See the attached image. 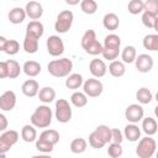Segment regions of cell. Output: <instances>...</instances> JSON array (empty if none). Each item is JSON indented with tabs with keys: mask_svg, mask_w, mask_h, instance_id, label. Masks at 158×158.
Listing matches in <instances>:
<instances>
[{
	"mask_svg": "<svg viewBox=\"0 0 158 158\" xmlns=\"http://www.w3.org/2000/svg\"><path fill=\"white\" fill-rule=\"evenodd\" d=\"M48 73L54 78H64L68 77L73 69V62L69 58H60L51 60L47 65Z\"/></svg>",
	"mask_w": 158,
	"mask_h": 158,
	"instance_id": "6da1fadb",
	"label": "cell"
},
{
	"mask_svg": "<svg viewBox=\"0 0 158 158\" xmlns=\"http://www.w3.org/2000/svg\"><path fill=\"white\" fill-rule=\"evenodd\" d=\"M31 123L33 127L46 128L52 122V110L47 105H40L31 115Z\"/></svg>",
	"mask_w": 158,
	"mask_h": 158,
	"instance_id": "7a4b0ae2",
	"label": "cell"
},
{
	"mask_svg": "<svg viewBox=\"0 0 158 158\" xmlns=\"http://www.w3.org/2000/svg\"><path fill=\"white\" fill-rule=\"evenodd\" d=\"M156 148L157 143L154 138H152L151 136H146L139 139L138 146L136 147V154L138 156V158H152L156 153Z\"/></svg>",
	"mask_w": 158,
	"mask_h": 158,
	"instance_id": "3957f363",
	"label": "cell"
},
{
	"mask_svg": "<svg viewBox=\"0 0 158 158\" xmlns=\"http://www.w3.org/2000/svg\"><path fill=\"white\" fill-rule=\"evenodd\" d=\"M73 20H74V15L70 10H63L58 14L57 20L54 22V30L58 33H65L70 30L72 25H73Z\"/></svg>",
	"mask_w": 158,
	"mask_h": 158,
	"instance_id": "277c9868",
	"label": "cell"
},
{
	"mask_svg": "<svg viewBox=\"0 0 158 158\" xmlns=\"http://www.w3.org/2000/svg\"><path fill=\"white\" fill-rule=\"evenodd\" d=\"M56 118L60 123H67L72 118V107L65 99H58L56 101Z\"/></svg>",
	"mask_w": 158,
	"mask_h": 158,
	"instance_id": "5b68a950",
	"label": "cell"
},
{
	"mask_svg": "<svg viewBox=\"0 0 158 158\" xmlns=\"http://www.w3.org/2000/svg\"><path fill=\"white\" fill-rule=\"evenodd\" d=\"M19 141V132L15 130H6L0 135V153L6 154L10 148Z\"/></svg>",
	"mask_w": 158,
	"mask_h": 158,
	"instance_id": "8992f818",
	"label": "cell"
},
{
	"mask_svg": "<svg viewBox=\"0 0 158 158\" xmlns=\"http://www.w3.org/2000/svg\"><path fill=\"white\" fill-rule=\"evenodd\" d=\"M83 90H84V94L86 96L98 98V96H100L102 94L104 85L99 79L91 78V79H88V80H85L83 83Z\"/></svg>",
	"mask_w": 158,
	"mask_h": 158,
	"instance_id": "52a82bcc",
	"label": "cell"
},
{
	"mask_svg": "<svg viewBox=\"0 0 158 158\" xmlns=\"http://www.w3.org/2000/svg\"><path fill=\"white\" fill-rule=\"evenodd\" d=\"M46 46H47V52L53 57H59L64 52V43L59 36L56 35L49 36L47 38Z\"/></svg>",
	"mask_w": 158,
	"mask_h": 158,
	"instance_id": "ba28073f",
	"label": "cell"
},
{
	"mask_svg": "<svg viewBox=\"0 0 158 158\" xmlns=\"http://www.w3.org/2000/svg\"><path fill=\"white\" fill-rule=\"evenodd\" d=\"M143 115H144L143 107L138 104H131L125 110V117L131 123H137V122L142 121Z\"/></svg>",
	"mask_w": 158,
	"mask_h": 158,
	"instance_id": "9c48e42d",
	"label": "cell"
},
{
	"mask_svg": "<svg viewBox=\"0 0 158 158\" xmlns=\"http://www.w3.org/2000/svg\"><path fill=\"white\" fill-rule=\"evenodd\" d=\"M135 64H136V68L138 72L141 73H148L152 70L153 68V58L149 56V54H146V53H142V54H138L135 59Z\"/></svg>",
	"mask_w": 158,
	"mask_h": 158,
	"instance_id": "30bf717a",
	"label": "cell"
},
{
	"mask_svg": "<svg viewBox=\"0 0 158 158\" xmlns=\"http://www.w3.org/2000/svg\"><path fill=\"white\" fill-rule=\"evenodd\" d=\"M25 12L26 16H28L31 20L37 21L43 15V7L38 1H30L25 6Z\"/></svg>",
	"mask_w": 158,
	"mask_h": 158,
	"instance_id": "8fae6325",
	"label": "cell"
},
{
	"mask_svg": "<svg viewBox=\"0 0 158 158\" xmlns=\"http://www.w3.org/2000/svg\"><path fill=\"white\" fill-rule=\"evenodd\" d=\"M16 105V94L12 90H6L0 96V109L2 111H11Z\"/></svg>",
	"mask_w": 158,
	"mask_h": 158,
	"instance_id": "7c38bea8",
	"label": "cell"
},
{
	"mask_svg": "<svg viewBox=\"0 0 158 158\" xmlns=\"http://www.w3.org/2000/svg\"><path fill=\"white\" fill-rule=\"evenodd\" d=\"M89 70L91 73L93 77L95 78H102L106 72H107V67L105 64V62L102 59H99V58H95L90 62L89 64Z\"/></svg>",
	"mask_w": 158,
	"mask_h": 158,
	"instance_id": "4fadbf2b",
	"label": "cell"
},
{
	"mask_svg": "<svg viewBox=\"0 0 158 158\" xmlns=\"http://www.w3.org/2000/svg\"><path fill=\"white\" fill-rule=\"evenodd\" d=\"M21 90H22V93H23L25 96L33 98V96H36L38 94L40 85H38V83L35 79H28V80L23 81V84L21 86Z\"/></svg>",
	"mask_w": 158,
	"mask_h": 158,
	"instance_id": "5bb4252c",
	"label": "cell"
},
{
	"mask_svg": "<svg viewBox=\"0 0 158 158\" xmlns=\"http://www.w3.org/2000/svg\"><path fill=\"white\" fill-rule=\"evenodd\" d=\"M23 49L26 53H30V54L36 53L38 51V38H36L30 33H26L23 40Z\"/></svg>",
	"mask_w": 158,
	"mask_h": 158,
	"instance_id": "9a60e30c",
	"label": "cell"
},
{
	"mask_svg": "<svg viewBox=\"0 0 158 158\" xmlns=\"http://www.w3.org/2000/svg\"><path fill=\"white\" fill-rule=\"evenodd\" d=\"M22 70L27 77H37L41 73V64L36 60H27L22 65Z\"/></svg>",
	"mask_w": 158,
	"mask_h": 158,
	"instance_id": "2e32d148",
	"label": "cell"
},
{
	"mask_svg": "<svg viewBox=\"0 0 158 158\" xmlns=\"http://www.w3.org/2000/svg\"><path fill=\"white\" fill-rule=\"evenodd\" d=\"M102 25H104V27H105L106 30H109V31H115V30L118 27V25H120V19H118V16H117L116 14L109 12V14H106V15L104 16V19H102Z\"/></svg>",
	"mask_w": 158,
	"mask_h": 158,
	"instance_id": "e0dca14e",
	"label": "cell"
},
{
	"mask_svg": "<svg viewBox=\"0 0 158 158\" xmlns=\"http://www.w3.org/2000/svg\"><path fill=\"white\" fill-rule=\"evenodd\" d=\"M123 135L130 142H136L141 137V130L136 123H128L123 130Z\"/></svg>",
	"mask_w": 158,
	"mask_h": 158,
	"instance_id": "ac0fdd59",
	"label": "cell"
},
{
	"mask_svg": "<svg viewBox=\"0 0 158 158\" xmlns=\"http://www.w3.org/2000/svg\"><path fill=\"white\" fill-rule=\"evenodd\" d=\"M9 21L14 25H19L21 22L25 21V17H26V12H25V9L22 7H14L12 10H10L9 15Z\"/></svg>",
	"mask_w": 158,
	"mask_h": 158,
	"instance_id": "d6986e66",
	"label": "cell"
},
{
	"mask_svg": "<svg viewBox=\"0 0 158 158\" xmlns=\"http://www.w3.org/2000/svg\"><path fill=\"white\" fill-rule=\"evenodd\" d=\"M43 32H44V27L43 23L40 21H31L26 27V33H30L38 40L43 36Z\"/></svg>",
	"mask_w": 158,
	"mask_h": 158,
	"instance_id": "ffe728a7",
	"label": "cell"
},
{
	"mask_svg": "<svg viewBox=\"0 0 158 158\" xmlns=\"http://www.w3.org/2000/svg\"><path fill=\"white\" fill-rule=\"evenodd\" d=\"M83 77L81 74L79 73H73V74H69L65 79V86L68 89H72V90H75V89H79L81 85H83Z\"/></svg>",
	"mask_w": 158,
	"mask_h": 158,
	"instance_id": "44dd1931",
	"label": "cell"
},
{
	"mask_svg": "<svg viewBox=\"0 0 158 158\" xmlns=\"http://www.w3.org/2000/svg\"><path fill=\"white\" fill-rule=\"evenodd\" d=\"M121 47V38L120 36L115 33H110L104 38V44L102 48H109V49H120Z\"/></svg>",
	"mask_w": 158,
	"mask_h": 158,
	"instance_id": "7402d4cb",
	"label": "cell"
},
{
	"mask_svg": "<svg viewBox=\"0 0 158 158\" xmlns=\"http://www.w3.org/2000/svg\"><path fill=\"white\" fill-rule=\"evenodd\" d=\"M37 95H38V99L44 104H49L56 99V91L51 86H43L42 89H40Z\"/></svg>",
	"mask_w": 158,
	"mask_h": 158,
	"instance_id": "603a6c76",
	"label": "cell"
},
{
	"mask_svg": "<svg viewBox=\"0 0 158 158\" xmlns=\"http://www.w3.org/2000/svg\"><path fill=\"white\" fill-rule=\"evenodd\" d=\"M109 73L115 78H120L126 73V67L121 60H112L109 65Z\"/></svg>",
	"mask_w": 158,
	"mask_h": 158,
	"instance_id": "cb8c5ba5",
	"label": "cell"
},
{
	"mask_svg": "<svg viewBox=\"0 0 158 158\" xmlns=\"http://www.w3.org/2000/svg\"><path fill=\"white\" fill-rule=\"evenodd\" d=\"M142 131L147 136H153L157 132V121L153 117L142 118Z\"/></svg>",
	"mask_w": 158,
	"mask_h": 158,
	"instance_id": "d4e9b609",
	"label": "cell"
},
{
	"mask_svg": "<svg viewBox=\"0 0 158 158\" xmlns=\"http://www.w3.org/2000/svg\"><path fill=\"white\" fill-rule=\"evenodd\" d=\"M21 138L25 142H33L37 138V131L32 125H25L21 130Z\"/></svg>",
	"mask_w": 158,
	"mask_h": 158,
	"instance_id": "484cf974",
	"label": "cell"
},
{
	"mask_svg": "<svg viewBox=\"0 0 158 158\" xmlns=\"http://www.w3.org/2000/svg\"><path fill=\"white\" fill-rule=\"evenodd\" d=\"M136 57H137V52H136V48L133 46H126L121 52V59H122L123 64L125 63L130 64V63L135 62Z\"/></svg>",
	"mask_w": 158,
	"mask_h": 158,
	"instance_id": "4316f807",
	"label": "cell"
},
{
	"mask_svg": "<svg viewBox=\"0 0 158 158\" xmlns=\"http://www.w3.org/2000/svg\"><path fill=\"white\" fill-rule=\"evenodd\" d=\"M40 138L46 141V142H48V143H51L52 146H56L59 142V133L56 130H44L40 135Z\"/></svg>",
	"mask_w": 158,
	"mask_h": 158,
	"instance_id": "83f0119b",
	"label": "cell"
},
{
	"mask_svg": "<svg viewBox=\"0 0 158 158\" xmlns=\"http://www.w3.org/2000/svg\"><path fill=\"white\" fill-rule=\"evenodd\" d=\"M157 19H158V15H156L153 12L143 11V14H142V23L148 28L157 30Z\"/></svg>",
	"mask_w": 158,
	"mask_h": 158,
	"instance_id": "f1b7e54d",
	"label": "cell"
},
{
	"mask_svg": "<svg viewBox=\"0 0 158 158\" xmlns=\"http://www.w3.org/2000/svg\"><path fill=\"white\" fill-rule=\"evenodd\" d=\"M136 99L138 100L139 104L146 105V104H149L153 100V94L148 88H141L136 93Z\"/></svg>",
	"mask_w": 158,
	"mask_h": 158,
	"instance_id": "f546056e",
	"label": "cell"
},
{
	"mask_svg": "<svg viewBox=\"0 0 158 158\" xmlns=\"http://www.w3.org/2000/svg\"><path fill=\"white\" fill-rule=\"evenodd\" d=\"M143 47L152 52L157 51L158 49V35H156V33L146 35L143 38Z\"/></svg>",
	"mask_w": 158,
	"mask_h": 158,
	"instance_id": "4dcf8cb0",
	"label": "cell"
},
{
	"mask_svg": "<svg viewBox=\"0 0 158 158\" xmlns=\"http://www.w3.org/2000/svg\"><path fill=\"white\" fill-rule=\"evenodd\" d=\"M6 64H7V73H9L7 78H10V79L17 78L22 70L19 62H16L15 59H9V60H6Z\"/></svg>",
	"mask_w": 158,
	"mask_h": 158,
	"instance_id": "1f68e13d",
	"label": "cell"
},
{
	"mask_svg": "<svg viewBox=\"0 0 158 158\" xmlns=\"http://www.w3.org/2000/svg\"><path fill=\"white\" fill-rule=\"evenodd\" d=\"M70 102L75 106V107H84L88 104V96L84 93L80 91H75L70 96Z\"/></svg>",
	"mask_w": 158,
	"mask_h": 158,
	"instance_id": "d6a6232c",
	"label": "cell"
},
{
	"mask_svg": "<svg viewBox=\"0 0 158 158\" xmlns=\"http://www.w3.org/2000/svg\"><path fill=\"white\" fill-rule=\"evenodd\" d=\"M88 147V143L84 138H74L72 142H70V151L75 154H79V153H83L85 152Z\"/></svg>",
	"mask_w": 158,
	"mask_h": 158,
	"instance_id": "836d02e7",
	"label": "cell"
},
{
	"mask_svg": "<svg viewBox=\"0 0 158 158\" xmlns=\"http://www.w3.org/2000/svg\"><path fill=\"white\" fill-rule=\"evenodd\" d=\"M80 9L86 15H93L98 10V2L95 0H83L80 2Z\"/></svg>",
	"mask_w": 158,
	"mask_h": 158,
	"instance_id": "e575fe53",
	"label": "cell"
},
{
	"mask_svg": "<svg viewBox=\"0 0 158 158\" xmlns=\"http://www.w3.org/2000/svg\"><path fill=\"white\" fill-rule=\"evenodd\" d=\"M89 144L93 147V148H95V149H100V148H102L105 144H106V142L99 136V133L94 130L90 135H89Z\"/></svg>",
	"mask_w": 158,
	"mask_h": 158,
	"instance_id": "d590c367",
	"label": "cell"
},
{
	"mask_svg": "<svg viewBox=\"0 0 158 158\" xmlns=\"http://www.w3.org/2000/svg\"><path fill=\"white\" fill-rule=\"evenodd\" d=\"M83 49L90 56H98V54H101L102 52V44L98 40H95L91 43H89L86 47H84Z\"/></svg>",
	"mask_w": 158,
	"mask_h": 158,
	"instance_id": "8d00e7d4",
	"label": "cell"
},
{
	"mask_svg": "<svg viewBox=\"0 0 158 158\" xmlns=\"http://www.w3.org/2000/svg\"><path fill=\"white\" fill-rule=\"evenodd\" d=\"M127 9H128V12H130V14H132V15H138V14H141V12L144 11L143 1H141V0H131V1L128 2Z\"/></svg>",
	"mask_w": 158,
	"mask_h": 158,
	"instance_id": "74e56055",
	"label": "cell"
},
{
	"mask_svg": "<svg viewBox=\"0 0 158 158\" xmlns=\"http://www.w3.org/2000/svg\"><path fill=\"white\" fill-rule=\"evenodd\" d=\"M95 131L99 133V136H100L106 143L111 142V128H110L109 126H106V125H99V126L95 128Z\"/></svg>",
	"mask_w": 158,
	"mask_h": 158,
	"instance_id": "f35d334b",
	"label": "cell"
},
{
	"mask_svg": "<svg viewBox=\"0 0 158 158\" xmlns=\"http://www.w3.org/2000/svg\"><path fill=\"white\" fill-rule=\"evenodd\" d=\"M19 49H20V44H19V42L16 40H7L4 52L6 54H9V56H14V54H16L19 52Z\"/></svg>",
	"mask_w": 158,
	"mask_h": 158,
	"instance_id": "ab89813d",
	"label": "cell"
},
{
	"mask_svg": "<svg viewBox=\"0 0 158 158\" xmlns=\"http://www.w3.org/2000/svg\"><path fill=\"white\" fill-rule=\"evenodd\" d=\"M122 153H123V149H122L121 144H118V143H110L109 144L107 154L111 158H118V157L122 156Z\"/></svg>",
	"mask_w": 158,
	"mask_h": 158,
	"instance_id": "60d3db41",
	"label": "cell"
},
{
	"mask_svg": "<svg viewBox=\"0 0 158 158\" xmlns=\"http://www.w3.org/2000/svg\"><path fill=\"white\" fill-rule=\"evenodd\" d=\"M53 147L54 146H52L51 143H48V142H46V141H43L41 138H38L36 141V149L40 151V152H42V153H44V154L51 153L53 151Z\"/></svg>",
	"mask_w": 158,
	"mask_h": 158,
	"instance_id": "b9f144b4",
	"label": "cell"
},
{
	"mask_svg": "<svg viewBox=\"0 0 158 158\" xmlns=\"http://www.w3.org/2000/svg\"><path fill=\"white\" fill-rule=\"evenodd\" d=\"M95 40H96V33H95L94 30H88V31H85L84 35H83V37H81V47H83V48L86 47L89 43H91V42L95 41Z\"/></svg>",
	"mask_w": 158,
	"mask_h": 158,
	"instance_id": "7bdbcfd3",
	"label": "cell"
},
{
	"mask_svg": "<svg viewBox=\"0 0 158 158\" xmlns=\"http://www.w3.org/2000/svg\"><path fill=\"white\" fill-rule=\"evenodd\" d=\"M102 57L105 59H109V60H115L118 54H120V49H109V48H102V52H101Z\"/></svg>",
	"mask_w": 158,
	"mask_h": 158,
	"instance_id": "ee69618b",
	"label": "cell"
},
{
	"mask_svg": "<svg viewBox=\"0 0 158 158\" xmlns=\"http://www.w3.org/2000/svg\"><path fill=\"white\" fill-rule=\"evenodd\" d=\"M123 141V135L118 128H111V143L121 144Z\"/></svg>",
	"mask_w": 158,
	"mask_h": 158,
	"instance_id": "f6af8a7d",
	"label": "cell"
},
{
	"mask_svg": "<svg viewBox=\"0 0 158 158\" xmlns=\"http://www.w3.org/2000/svg\"><path fill=\"white\" fill-rule=\"evenodd\" d=\"M143 7H144V11H149V12L158 15V4L156 0H148L143 2Z\"/></svg>",
	"mask_w": 158,
	"mask_h": 158,
	"instance_id": "bcb514c9",
	"label": "cell"
},
{
	"mask_svg": "<svg viewBox=\"0 0 158 158\" xmlns=\"http://www.w3.org/2000/svg\"><path fill=\"white\" fill-rule=\"evenodd\" d=\"M7 64L6 62H0V79L7 78Z\"/></svg>",
	"mask_w": 158,
	"mask_h": 158,
	"instance_id": "7dc6e473",
	"label": "cell"
},
{
	"mask_svg": "<svg viewBox=\"0 0 158 158\" xmlns=\"http://www.w3.org/2000/svg\"><path fill=\"white\" fill-rule=\"evenodd\" d=\"M7 126H9V121H7L6 116L4 114H0V132L1 131H6Z\"/></svg>",
	"mask_w": 158,
	"mask_h": 158,
	"instance_id": "c3c4849f",
	"label": "cell"
},
{
	"mask_svg": "<svg viewBox=\"0 0 158 158\" xmlns=\"http://www.w3.org/2000/svg\"><path fill=\"white\" fill-rule=\"evenodd\" d=\"M6 42H7V40H6L4 36H0V51H4V49H5Z\"/></svg>",
	"mask_w": 158,
	"mask_h": 158,
	"instance_id": "681fc988",
	"label": "cell"
},
{
	"mask_svg": "<svg viewBox=\"0 0 158 158\" xmlns=\"http://www.w3.org/2000/svg\"><path fill=\"white\" fill-rule=\"evenodd\" d=\"M31 158H52V157L48 156V154H40V156H33Z\"/></svg>",
	"mask_w": 158,
	"mask_h": 158,
	"instance_id": "f907efd6",
	"label": "cell"
},
{
	"mask_svg": "<svg viewBox=\"0 0 158 158\" xmlns=\"http://www.w3.org/2000/svg\"><path fill=\"white\" fill-rule=\"evenodd\" d=\"M0 158H6V156L4 153H0Z\"/></svg>",
	"mask_w": 158,
	"mask_h": 158,
	"instance_id": "816d5d0a",
	"label": "cell"
}]
</instances>
